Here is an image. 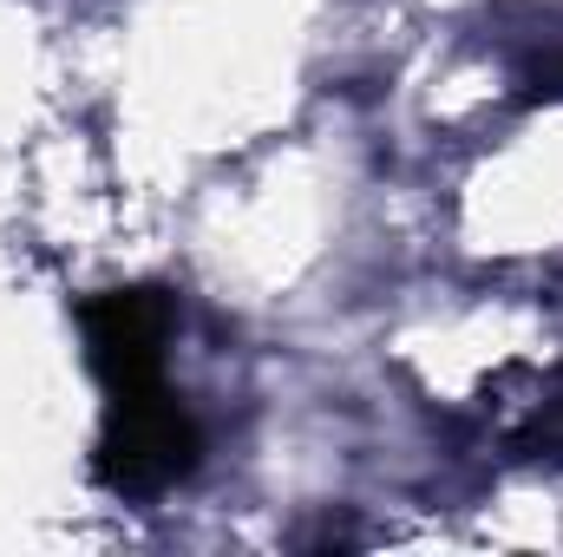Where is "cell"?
Wrapping results in <instances>:
<instances>
[{
  "label": "cell",
  "instance_id": "obj_1",
  "mask_svg": "<svg viewBox=\"0 0 563 557\" xmlns=\"http://www.w3.org/2000/svg\"><path fill=\"white\" fill-rule=\"evenodd\" d=\"M99 387H106V433H99V459H92L99 485H112L119 499H151L197 472L203 433H197L190 407L170 394L164 368L99 381Z\"/></svg>",
  "mask_w": 563,
  "mask_h": 557
}]
</instances>
